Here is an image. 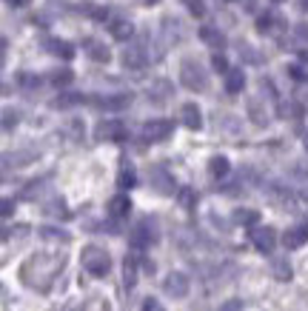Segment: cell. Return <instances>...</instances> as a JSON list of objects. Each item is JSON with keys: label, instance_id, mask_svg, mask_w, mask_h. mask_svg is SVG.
I'll return each mask as SVG.
<instances>
[{"label": "cell", "instance_id": "cell-1", "mask_svg": "<svg viewBox=\"0 0 308 311\" xmlns=\"http://www.w3.org/2000/svg\"><path fill=\"white\" fill-rule=\"evenodd\" d=\"M63 257H49V254H34L32 260H26L23 265V271H20V277L23 283H29V286H40V288H49V283L54 280V274L63 268Z\"/></svg>", "mask_w": 308, "mask_h": 311}, {"label": "cell", "instance_id": "cell-2", "mask_svg": "<svg viewBox=\"0 0 308 311\" xmlns=\"http://www.w3.org/2000/svg\"><path fill=\"white\" fill-rule=\"evenodd\" d=\"M80 260H83V268H86L89 274H95V277H106L109 268H112L109 251H103L100 246H86L83 254H80Z\"/></svg>", "mask_w": 308, "mask_h": 311}, {"label": "cell", "instance_id": "cell-3", "mask_svg": "<svg viewBox=\"0 0 308 311\" xmlns=\"http://www.w3.org/2000/svg\"><path fill=\"white\" fill-rule=\"evenodd\" d=\"M180 80L191 92H206L209 89V74L203 72V66L197 60H183L180 63Z\"/></svg>", "mask_w": 308, "mask_h": 311}, {"label": "cell", "instance_id": "cell-4", "mask_svg": "<svg viewBox=\"0 0 308 311\" xmlns=\"http://www.w3.org/2000/svg\"><path fill=\"white\" fill-rule=\"evenodd\" d=\"M189 277L183 274V271H171L168 277H166V283H163V291L168 297H174V300H183V297L189 294Z\"/></svg>", "mask_w": 308, "mask_h": 311}, {"label": "cell", "instance_id": "cell-5", "mask_svg": "<svg viewBox=\"0 0 308 311\" xmlns=\"http://www.w3.org/2000/svg\"><path fill=\"white\" fill-rule=\"evenodd\" d=\"M174 131V123L171 120H151L143 126V137L151 140V143H160V140H168V134Z\"/></svg>", "mask_w": 308, "mask_h": 311}, {"label": "cell", "instance_id": "cell-6", "mask_svg": "<svg viewBox=\"0 0 308 311\" xmlns=\"http://www.w3.org/2000/svg\"><path fill=\"white\" fill-rule=\"evenodd\" d=\"M131 246L134 248H146L151 246L154 240H157V234H154V226H151V220H143V223H137L134 231H131Z\"/></svg>", "mask_w": 308, "mask_h": 311}, {"label": "cell", "instance_id": "cell-7", "mask_svg": "<svg viewBox=\"0 0 308 311\" xmlns=\"http://www.w3.org/2000/svg\"><path fill=\"white\" fill-rule=\"evenodd\" d=\"M95 134H97V140H114V143H120V140H126V126L120 120H103Z\"/></svg>", "mask_w": 308, "mask_h": 311}, {"label": "cell", "instance_id": "cell-8", "mask_svg": "<svg viewBox=\"0 0 308 311\" xmlns=\"http://www.w3.org/2000/svg\"><path fill=\"white\" fill-rule=\"evenodd\" d=\"M251 240H254V246H257V251H262V254H271L277 246V231L271 229V226H265V229H254L251 231Z\"/></svg>", "mask_w": 308, "mask_h": 311}, {"label": "cell", "instance_id": "cell-9", "mask_svg": "<svg viewBox=\"0 0 308 311\" xmlns=\"http://www.w3.org/2000/svg\"><path fill=\"white\" fill-rule=\"evenodd\" d=\"M148 180L154 183V189H157L160 194H171V191H174V180L168 177V171L160 168V166H154V168L148 171Z\"/></svg>", "mask_w": 308, "mask_h": 311}, {"label": "cell", "instance_id": "cell-10", "mask_svg": "<svg viewBox=\"0 0 308 311\" xmlns=\"http://www.w3.org/2000/svg\"><path fill=\"white\" fill-rule=\"evenodd\" d=\"M92 103L97 109H106V112H120L131 103V95H114V97H92Z\"/></svg>", "mask_w": 308, "mask_h": 311}, {"label": "cell", "instance_id": "cell-11", "mask_svg": "<svg viewBox=\"0 0 308 311\" xmlns=\"http://www.w3.org/2000/svg\"><path fill=\"white\" fill-rule=\"evenodd\" d=\"M308 240V226H294V229L285 231V237H283V246L288 248V251H294V248L306 246Z\"/></svg>", "mask_w": 308, "mask_h": 311}, {"label": "cell", "instance_id": "cell-12", "mask_svg": "<svg viewBox=\"0 0 308 311\" xmlns=\"http://www.w3.org/2000/svg\"><path fill=\"white\" fill-rule=\"evenodd\" d=\"M180 117H183V126H189V129H200L203 126V112L197 109V103H183Z\"/></svg>", "mask_w": 308, "mask_h": 311}, {"label": "cell", "instance_id": "cell-13", "mask_svg": "<svg viewBox=\"0 0 308 311\" xmlns=\"http://www.w3.org/2000/svg\"><path fill=\"white\" fill-rule=\"evenodd\" d=\"M109 32H112L114 40H129L131 34H134V26H131V20H123V17H117V20H112Z\"/></svg>", "mask_w": 308, "mask_h": 311}, {"label": "cell", "instance_id": "cell-14", "mask_svg": "<svg viewBox=\"0 0 308 311\" xmlns=\"http://www.w3.org/2000/svg\"><path fill=\"white\" fill-rule=\"evenodd\" d=\"M129 212H131V200L126 194H117V197H112V200H109V214H112V217H117V220H120V217H126Z\"/></svg>", "mask_w": 308, "mask_h": 311}, {"label": "cell", "instance_id": "cell-15", "mask_svg": "<svg viewBox=\"0 0 308 311\" xmlns=\"http://www.w3.org/2000/svg\"><path fill=\"white\" fill-rule=\"evenodd\" d=\"M83 46H86V54H89L92 60H97V63H109V57H112V54H109V49H106L100 40H86Z\"/></svg>", "mask_w": 308, "mask_h": 311}, {"label": "cell", "instance_id": "cell-16", "mask_svg": "<svg viewBox=\"0 0 308 311\" xmlns=\"http://www.w3.org/2000/svg\"><path fill=\"white\" fill-rule=\"evenodd\" d=\"M243 86H245L243 69H231V72L226 74V92L228 95H237V92H243Z\"/></svg>", "mask_w": 308, "mask_h": 311}, {"label": "cell", "instance_id": "cell-17", "mask_svg": "<svg viewBox=\"0 0 308 311\" xmlns=\"http://www.w3.org/2000/svg\"><path fill=\"white\" fill-rule=\"evenodd\" d=\"M146 63V54L140 46H134V49H126L123 51V66H129V69H140V66Z\"/></svg>", "mask_w": 308, "mask_h": 311}, {"label": "cell", "instance_id": "cell-18", "mask_svg": "<svg viewBox=\"0 0 308 311\" xmlns=\"http://www.w3.org/2000/svg\"><path fill=\"white\" fill-rule=\"evenodd\" d=\"M200 37H203L206 43H211L214 49H223V46H226L223 32H217V29H211V26H203V29H200Z\"/></svg>", "mask_w": 308, "mask_h": 311}, {"label": "cell", "instance_id": "cell-19", "mask_svg": "<svg viewBox=\"0 0 308 311\" xmlns=\"http://www.w3.org/2000/svg\"><path fill=\"white\" fill-rule=\"evenodd\" d=\"M209 171L214 174V177H226V174H228V157L214 154V157L209 160Z\"/></svg>", "mask_w": 308, "mask_h": 311}, {"label": "cell", "instance_id": "cell-20", "mask_svg": "<svg viewBox=\"0 0 308 311\" xmlns=\"http://www.w3.org/2000/svg\"><path fill=\"white\" fill-rule=\"evenodd\" d=\"M49 46H51V51L60 54L63 60H71V57H74V46H71L69 40H49Z\"/></svg>", "mask_w": 308, "mask_h": 311}, {"label": "cell", "instance_id": "cell-21", "mask_svg": "<svg viewBox=\"0 0 308 311\" xmlns=\"http://www.w3.org/2000/svg\"><path fill=\"white\" fill-rule=\"evenodd\" d=\"M260 220V214L254 209H237L234 212V223H240V226H254Z\"/></svg>", "mask_w": 308, "mask_h": 311}, {"label": "cell", "instance_id": "cell-22", "mask_svg": "<svg viewBox=\"0 0 308 311\" xmlns=\"http://www.w3.org/2000/svg\"><path fill=\"white\" fill-rule=\"evenodd\" d=\"M271 271H274L277 280H291V265H288V260H274L271 263Z\"/></svg>", "mask_w": 308, "mask_h": 311}, {"label": "cell", "instance_id": "cell-23", "mask_svg": "<svg viewBox=\"0 0 308 311\" xmlns=\"http://www.w3.org/2000/svg\"><path fill=\"white\" fill-rule=\"evenodd\" d=\"M77 103H83V95H60V97L54 100V109H71Z\"/></svg>", "mask_w": 308, "mask_h": 311}, {"label": "cell", "instance_id": "cell-24", "mask_svg": "<svg viewBox=\"0 0 308 311\" xmlns=\"http://www.w3.org/2000/svg\"><path fill=\"white\" fill-rule=\"evenodd\" d=\"M177 200H180V206H183V209H194L197 191H191V189H180V191H177Z\"/></svg>", "mask_w": 308, "mask_h": 311}, {"label": "cell", "instance_id": "cell-25", "mask_svg": "<svg viewBox=\"0 0 308 311\" xmlns=\"http://www.w3.org/2000/svg\"><path fill=\"white\" fill-rule=\"evenodd\" d=\"M134 283H137V260L129 257L126 260V288H134Z\"/></svg>", "mask_w": 308, "mask_h": 311}, {"label": "cell", "instance_id": "cell-26", "mask_svg": "<svg viewBox=\"0 0 308 311\" xmlns=\"http://www.w3.org/2000/svg\"><path fill=\"white\" fill-rule=\"evenodd\" d=\"M71 80H74V74H71L69 69H60V72L51 74V83H54V86H69Z\"/></svg>", "mask_w": 308, "mask_h": 311}, {"label": "cell", "instance_id": "cell-27", "mask_svg": "<svg viewBox=\"0 0 308 311\" xmlns=\"http://www.w3.org/2000/svg\"><path fill=\"white\" fill-rule=\"evenodd\" d=\"M117 183H120V189H131V186L137 183V177H134V171H131V168H123V171H120V177H117Z\"/></svg>", "mask_w": 308, "mask_h": 311}, {"label": "cell", "instance_id": "cell-28", "mask_svg": "<svg viewBox=\"0 0 308 311\" xmlns=\"http://www.w3.org/2000/svg\"><path fill=\"white\" fill-rule=\"evenodd\" d=\"M186 6H189V12L194 17H203L206 15V6H203V0H186Z\"/></svg>", "mask_w": 308, "mask_h": 311}, {"label": "cell", "instance_id": "cell-29", "mask_svg": "<svg viewBox=\"0 0 308 311\" xmlns=\"http://www.w3.org/2000/svg\"><path fill=\"white\" fill-rule=\"evenodd\" d=\"M211 66H214V69H217V72H231V69H228V60L226 57H223V54H214V57H211Z\"/></svg>", "mask_w": 308, "mask_h": 311}, {"label": "cell", "instance_id": "cell-30", "mask_svg": "<svg viewBox=\"0 0 308 311\" xmlns=\"http://www.w3.org/2000/svg\"><path fill=\"white\" fill-rule=\"evenodd\" d=\"M83 311H112V309H109L106 300H92V303H86V309Z\"/></svg>", "mask_w": 308, "mask_h": 311}, {"label": "cell", "instance_id": "cell-31", "mask_svg": "<svg viewBox=\"0 0 308 311\" xmlns=\"http://www.w3.org/2000/svg\"><path fill=\"white\" fill-rule=\"evenodd\" d=\"M43 237H51V240H69V234L66 231H57V229H40Z\"/></svg>", "mask_w": 308, "mask_h": 311}, {"label": "cell", "instance_id": "cell-32", "mask_svg": "<svg viewBox=\"0 0 308 311\" xmlns=\"http://www.w3.org/2000/svg\"><path fill=\"white\" fill-rule=\"evenodd\" d=\"M12 126H17V115L15 112H3V129L9 131Z\"/></svg>", "mask_w": 308, "mask_h": 311}, {"label": "cell", "instance_id": "cell-33", "mask_svg": "<svg viewBox=\"0 0 308 311\" xmlns=\"http://www.w3.org/2000/svg\"><path fill=\"white\" fill-rule=\"evenodd\" d=\"M220 311H243V300H228L220 306Z\"/></svg>", "mask_w": 308, "mask_h": 311}, {"label": "cell", "instance_id": "cell-34", "mask_svg": "<svg viewBox=\"0 0 308 311\" xmlns=\"http://www.w3.org/2000/svg\"><path fill=\"white\" fill-rule=\"evenodd\" d=\"M17 83H20V86H29V89H32V86H40V80H37V77H32V74H20V77H17Z\"/></svg>", "mask_w": 308, "mask_h": 311}, {"label": "cell", "instance_id": "cell-35", "mask_svg": "<svg viewBox=\"0 0 308 311\" xmlns=\"http://www.w3.org/2000/svg\"><path fill=\"white\" fill-rule=\"evenodd\" d=\"M143 311H166V309H163L157 300H151V297H148L146 303H143Z\"/></svg>", "mask_w": 308, "mask_h": 311}, {"label": "cell", "instance_id": "cell-36", "mask_svg": "<svg viewBox=\"0 0 308 311\" xmlns=\"http://www.w3.org/2000/svg\"><path fill=\"white\" fill-rule=\"evenodd\" d=\"M268 23H271V17H268V15H265V17H260V20H257V29H260V32H268V29H271Z\"/></svg>", "mask_w": 308, "mask_h": 311}, {"label": "cell", "instance_id": "cell-37", "mask_svg": "<svg viewBox=\"0 0 308 311\" xmlns=\"http://www.w3.org/2000/svg\"><path fill=\"white\" fill-rule=\"evenodd\" d=\"M288 74H291L294 80H303V77H306V74H303V69H300V66H288Z\"/></svg>", "mask_w": 308, "mask_h": 311}, {"label": "cell", "instance_id": "cell-38", "mask_svg": "<svg viewBox=\"0 0 308 311\" xmlns=\"http://www.w3.org/2000/svg\"><path fill=\"white\" fill-rule=\"evenodd\" d=\"M12 209H15V203H12V200H3V217H9Z\"/></svg>", "mask_w": 308, "mask_h": 311}, {"label": "cell", "instance_id": "cell-39", "mask_svg": "<svg viewBox=\"0 0 308 311\" xmlns=\"http://www.w3.org/2000/svg\"><path fill=\"white\" fill-rule=\"evenodd\" d=\"M297 34H300V37H303V40H308V26H306V23H303V26H300V29H297Z\"/></svg>", "mask_w": 308, "mask_h": 311}, {"label": "cell", "instance_id": "cell-40", "mask_svg": "<svg viewBox=\"0 0 308 311\" xmlns=\"http://www.w3.org/2000/svg\"><path fill=\"white\" fill-rule=\"evenodd\" d=\"M143 268H146V274H154V263H151V260L143 263Z\"/></svg>", "mask_w": 308, "mask_h": 311}, {"label": "cell", "instance_id": "cell-41", "mask_svg": "<svg viewBox=\"0 0 308 311\" xmlns=\"http://www.w3.org/2000/svg\"><path fill=\"white\" fill-rule=\"evenodd\" d=\"M9 6H26V0H6Z\"/></svg>", "mask_w": 308, "mask_h": 311}, {"label": "cell", "instance_id": "cell-42", "mask_svg": "<svg viewBox=\"0 0 308 311\" xmlns=\"http://www.w3.org/2000/svg\"><path fill=\"white\" fill-rule=\"evenodd\" d=\"M300 60H303V63H308V51H300Z\"/></svg>", "mask_w": 308, "mask_h": 311}, {"label": "cell", "instance_id": "cell-43", "mask_svg": "<svg viewBox=\"0 0 308 311\" xmlns=\"http://www.w3.org/2000/svg\"><path fill=\"white\" fill-rule=\"evenodd\" d=\"M143 3H146V6H154V3H157V0H143Z\"/></svg>", "mask_w": 308, "mask_h": 311}, {"label": "cell", "instance_id": "cell-44", "mask_svg": "<svg viewBox=\"0 0 308 311\" xmlns=\"http://www.w3.org/2000/svg\"><path fill=\"white\" fill-rule=\"evenodd\" d=\"M306 148H308V134H306Z\"/></svg>", "mask_w": 308, "mask_h": 311}]
</instances>
